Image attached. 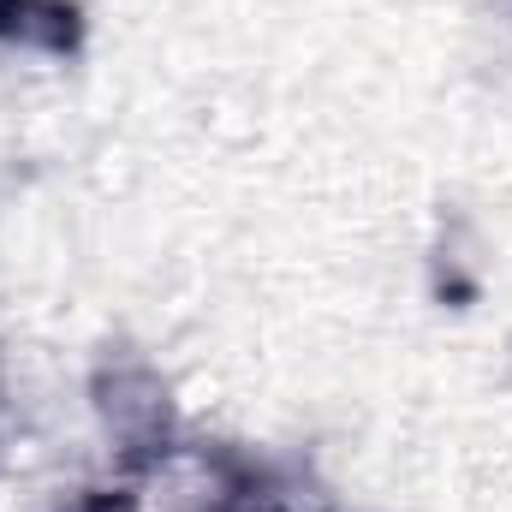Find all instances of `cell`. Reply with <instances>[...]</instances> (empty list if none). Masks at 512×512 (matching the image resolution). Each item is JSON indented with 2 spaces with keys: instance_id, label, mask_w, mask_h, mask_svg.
<instances>
[{
  "instance_id": "1",
  "label": "cell",
  "mask_w": 512,
  "mask_h": 512,
  "mask_svg": "<svg viewBox=\"0 0 512 512\" xmlns=\"http://www.w3.org/2000/svg\"><path fill=\"white\" fill-rule=\"evenodd\" d=\"M0 36L24 48H72L78 18L60 0H0Z\"/></svg>"
},
{
  "instance_id": "2",
  "label": "cell",
  "mask_w": 512,
  "mask_h": 512,
  "mask_svg": "<svg viewBox=\"0 0 512 512\" xmlns=\"http://www.w3.org/2000/svg\"><path fill=\"white\" fill-rule=\"evenodd\" d=\"M78 512H131V495H90Z\"/></svg>"
}]
</instances>
